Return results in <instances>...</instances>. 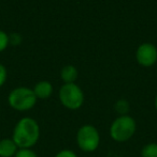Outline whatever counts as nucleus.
Masks as SVG:
<instances>
[{
    "instance_id": "obj_1",
    "label": "nucleus",
    "mask_w": 157,
    "mask_h": 157,
    "mask_svg": "<svg viewBox=\"0 0 157 157\" xmlns=\"http://www.w3.org/2000/svg\"><path fill=\"white\" fill-rule=\"evenodd\" d=\"M39 137L40 128L37 121L25 117L16 123L12 139L19 149H29L38 142Z\"/></svg>"
},
{
    "instance_id": "obj_2",
    "label": "nucleus",
    "mask_w": 157,
    "mask_h": 157,
    "mask_svg": "<svg viewBox=\"0 0 157 157\" xmlns=\"http://www.w3.org/2000/svg\"><path fill=\"white\" fill-rule=\"evenodd\" d=\"M137 124L130 116H119L110 126V136L114 141H128L136 132Z\"/></svg>"
},
{
    "instance_id": "obj_3",
    "label": "nucleus",
    "mask_w": 157,
    "mask_h": 157,
    "mask_svg": "<svg viewBox=\"0 0 157 157\" xmlns=\"http://www.w3.org/2000/svg\"><path fill=\"white\" fill-rule=\"evenodd\" d=\"M37 97L32 89L19 87L10 92L8 96L9 105L17 111H27L34 108L37 103Z\"/></svg>"
},
{
    "instance_id": "obj_4",
    "label": "nucleus",
    "mask_w": 157,
    "mask_h": 157,
    "mask_svg": "<svg viewBox=\"0 0 157 157\" xmlns=\"http://www.w3.org/2000/svg\"><path fill=\"white\" fill-rule=\"evenodd\" d=\"M59 101L66 108L79 109L84 103V93L76 83H65L59 89Z\"/></svg>"
},
{
    "instance_id": "obj_5",
    "label": "nucleus",
    "mask_w": 157,
    "mask_h": 157,
    "mask_svg": "<svg viewBox=\"0 0 157 157\" xmlns=\"http://www.w3.org/2000/svg\"><path fill=\"white\" fill-rule=\"evenodd\" d=\"M76 142L79 147L84 152H94L99 147L100 136L97 128L93 125H83L78 130Z\"/></svg>"
},
{
    "instance_id": "obj_6",
    "label": "nucleus",
    "mask_w": 157,
    "mask_h": 157,
    "mask_svg": "<svg viewBox=\"0 0 157 157\" xmlns=\"http://www.w3.org/2000/svg\"><path fill=\"white\" fill-rule=\"evenodd\" d=\"M136 60L143 67H151L157 62V47L152 43H143L136 50Z\"/></svg>"
},
{
    "instance_id": "obj_7",
    "label": "nucleus",
    "mask_w": 157,
    "mask_h": 157,
    "mask_svg": "<svg viewBox=\"0 0 157 157\" xmlns=\"http://www.w3.org/2000/svg\"><path fill=\"white\" fill-rule=\"evenodd\" d=\"M32 91H34L37 98L46 99L53 93V86L50 81L42 80V81H39V82L35 86Z\"/></svg>"
},
{
    "instance_id": "obj_8",
    "label": "nucleus",
    "mask_w": 157,
    "mask_h": 157,
    "mask_svg": "<svg viewBox=\"0 0 157 157\" xmlns=\"http://www.w3.org/2000/svg\"><path fill=\"white\" fill-rule=\"evenodd\" d=\"M19 151V147L12 138H4L0 141V157H13Z\"/></svg>"
},
{
    "instance_id": "obj_9",
    "label": "nucleus",
    "mask_w": 157,
    "mask_h": 157,
    "mask_svg": "<svg viewBox=\"0 0 157 157\" xmlns=\"http://www.w3.org/2000/svg\"><path fill=\"white\" fill-rule=\"evenodd\" d=\"M79 77V71L73 65H66L60 71V78L65 83H76Z\"/></svg>"
},
{
    "instance_id": "obj_10",
    "label": "nucleus",
    "mask_w": 157,
    "mask_h": 157,
    "mask_svg": "<svg viewBox=\"0 0 157 157\" xmlns=\"http://www.w3.org/2000/svg\"><path fill=\"white\" fill-rule=\"evenodd\" d=\"M142 157H157V143H149L142 147Z\"/></svg>"
},
{
    "instance_id": "obj_11",
    "label": "nucleus",
    "mask_w": 157,
    "mask_h": 157,
    "mask_svg": "<svg viewBox=\"0 0 157 157\" xmlns=\"http://www.w3.org/2000/svg\"><path fill=\"white\" fill-rule=\"evenodd\" d=\"M129 103L126 99H119L115 104V110L121 116H127V112L129 111Z\"/></svg>"
},
{
    "instance_id": "obj_12",
    "label": "nucleus",
    "mask_w": 157,
    "mask_h": 157,
    "mask_svg": "<svg viewBox=\"0 0 157 157\" xmlns=\"http://www.w3.org/2000/svg\"><path fill=\"white\" fill-rule=\"evenodd\" d=\"M9 46V34L0 29V52H4Z\"/></svg>"
},
{
    "instance_id": "obj_13",
    "label": "nucleus",
    "mask_w": 157,
    "mask_h": 157,
    "mask_svg": "<svg viewBox=\"0 0 157 157\" xmlns=\"http://www.w3.org/2000/svg\"><path fill=\"white\" fill-rule=\"evenodd\" d=\"M23 39H22V35L17 32H12L11 34H9V44L13 46H17L22 43Z\"/></svg>"
},
{
    "instance_id": "obj_14",
    "label": "nucleus",
    "mask_w": 157,
    "mask_h": 157,
    "mask_svg": "<svg viewBox=\"0 0 157 157\" xmlns=\"http://www.w3.org/2000/svg\"><path fill=\"white\" fill-rule=\"evenodd\" d=\"M14 157H38L36 152L30 149H19Z\"/></svg>"
},
{
    "instance_id": "obj_15",
    "label": "nucleus",
    "mask_w": 157,
    "mask_h": 157,
    "mask_svg": "<svg viewBox=\"0 0 157 157\" xmlns=\"http://www.w3.org/2000/svg\"><path fill=\"white\" fill-rule=\"evenodd\" d=\"M6 77H8V73H6V68L4 67L3 64L0 63V87L4 85L6 80Z\"/></svg>"
},
{
    "instance_id": "obj_16",
    "label": "nucleus",
    "mask_w": 157,
    "mask_h": 157,
    "mask_svg": "<svg viewBox=\"0 0 157 157\" xmlns=\"http://www.w3.org/2000/svg\"><path fill=\"white\" fill-rule=\"evenodd\" d=\"M55 157H78L76 154L73 151H70V150H63L59 153L56 154Z\"/></svg>"
},
{
    "instance_id": "obj_17",
    "label": "nucleus",
    "mask_w": 157,
    "mask_h": 157,
    "mask_svg": "<svg viewBox=\"0 0 157 157\" xmlns=\"http://www.w3.org/2000/svg\"><path fill=\"white\" fill-rule=\"evenodd\" d=\"M155 108H156V110H157V95H156V97H155Z\"/></svg>"
}]
</instances>
